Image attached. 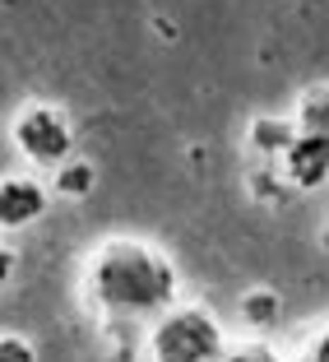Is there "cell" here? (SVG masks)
<instances>
[{
    "label": "cell",
    "mask_w": 329,
    "mask_h": 362,
    "mask_svg": "<svg viewBox=\"0 0 329 362\" xmlns=\"http://www.w3.org/2000/svg\"><path fill=\"white\" fill-rule=\"evenodd\" d=\"M181 298L177 260L149 237H102L79 269V302L112 334L144 330Z\"/></svg>",
    "instance_id": "6da1fadb"
},
{
    "label": "cell",
    "mask_w": 329,
    "mask_h": 362,
    "mask_svg": "<svg viewBox=\"0 0 329 362\" xmlns=\"http://www.w3.org/2000/svg\"><path fill=\"white\" fill-rule=\"evenodd\" d=\"M144 362H218L227 353V330L204 302H172L144 330Z\"/></svg>",
    "instance_id": "7a4b0ae2"
},
{
    "label": "cell",
    "mask_w": 329,
    "mask_h": 362,
    "mask_svg": "<svg viewBox=\"0 0 329 362\" xmlns=\"http://www.w3.org/2000/svg\"><path fill=\"white\" fill-rule=\"evenodd\" d=\"M10 139L37 168H61L65 158H75V121L52 103H23L10 121Z\"/></svg>",
    "instance_id": "3957f363"
},
{
    "label": "cell",
    "mask_w": 329,
    "mask_h": 362,
    "mask_svg": "<svg viewBox=\"0 0 329 362\" xmlns=\"http://www.w3.org/2000/svg\"><path fill=\"white\" fill-rule=\"evenodd\" d=\"M47 204H52V191H47L37 177L14 172V177L0 181V228H5V233H19V228L37 223L47 214Z\"/></svg>",
    "instance_id": "277c9868"
},
{
    "label": "cell",
    "mask_w": 329,
    "mask_h": 362,
    "mask_svg": "<svg viewBox=\"0 0 329 362\" xmlns=\"http://www.w3.org/2000/svg\"><path fill=\"white\" fill-rule=\"evenodd\" d=\"M278 163H283L287 181H292L301 195L320 191L329 181V135H306V130H297V139L287 144V153Z\"/></svg>",
    "instance_id": "5b68a950"
},
{
    "label": "cell",
    "mask_w": 329,
    "mask_h": 362,
    "mask_svg": "<svg viewBox=\"0 0 329 362\" xmlns=\"http://www.w3.org/2000/svg\"><path fill=\"white\" fill-rule=\"evenodd\" d=\"M292 139H297L292 117H255L251 130H246V153L251 158H283Z\"/></svg>",
    "instance_id": "8992f818"
},
{
    "label": "cell",
    "mask_w": 329,
    "mask_h": 362,
    "mask_svg": "<svg viewBox=\"0 0 329 362\" xmlns=\"http://www.w3.org/2000/svg\"><path fill=\"white\" fill-rule=\"evenodd\" d=\"M241 320L255 334H274L283 325V298L274 288H246L241 293Z\"/></svg>",
    "instance_id": "52a82bcc"
},
{
    "label": "cell",
    "mask_w": 329,
    "mask_h": 362,
    "mask_svg": "<svg viewBox=\"0 0 329 362\" xmlns=\"http://www.w3.org/2000/svg\"><path fill=\"white\" fill-rule=\"evenodd\" d=\"M292 121L306 135H329V79L301 88L297 103H292Z\"/></svg>",
    "instance_id": "ba28073f"
},
{
    "label": "cell",
    "mask_w": 329,
    "mask_h": 362,
    "mask_svg": "<svg viewBox=\"0 0 329 362\" xmlns=\"http://www.w3.org/2000/svg\"><path fill=\"white\" fill-rule=\"evenodd\" d=\"M56 177H52V191L56 195H65V200H88L93 195V186H97V168L88 158H65L61 168H52Z\"/></svg>",
    "instance_id": "9c48e42d"
},
{
    "label": "cell",
    "mask_w": 329,
    "mask_h": 362,
    "mask_svg": "<svg viewBox=\"0 0 329 362\" xmlns=\"http://www.w3.org/2000/svg\"><path fill=\"white\" fill-rule=\"evenodd\" d=\"M218 362H283V353L260 334V339H241V344H227V353Z\"/></svg>",
    "instance_id": "30bf717a"
},
{
    "label": "cell",
    "mask_w": 329,
    "mask_h": 362,
    "mask_svg": "<svg viewBox=\"0 0 329 362\" xmlns=\"http://www.w3.org/2000/svg\"><path fill=\"white\" fill-rule=\"evenodd\" d=\"M0 362H37V349L23 334H0Z\"/></svg>",
    "instance_id": "8fae6325"
},
{
    "label": "cell",
    "mask_w": 329,
    "mask_h": 362,
    "mask_svg": "<svg viewBox=\"0 0 329 362\" xmlns=\"http://www.w3.org/2000/svg\"><path fill=\"white\" fill-rule=\"evenodd\" d=\"M292 362H329V325L311 334V339L297 349V358H292Z\"/></svg>",
    "instance_id": "7c38bea8"
},
{
    "label": "cell",
    "mask_w": 329,
    "mask_h": 362,
    "mask_svg": "<svg viewBox=\"0 0 329 362\" xmlns=\"http://www.w3.org/2000/svg\"><path fill=\"white\" fill-rule=\"evenodd\" d=\"M10 274H14V251L5 246V251H0V284H10Z\"/></svg>",
    "instance_id": "4fadbf2b"
},
{
    "label": "cell",
    "mask_w": 329,
    "mask_h": 362,
    "mask_svg": "<svg viewBox=\"0 0 329 362\" xmlns=\"http://www.w3.org/2000/svg\"><path fill=\"white\" fill-rule=\"evenodd\" d=\"M320 246L329 251V214H325V233H320Z\"/></svg>",
    "instance_id": "5bb4252c"
}]
</instances>
